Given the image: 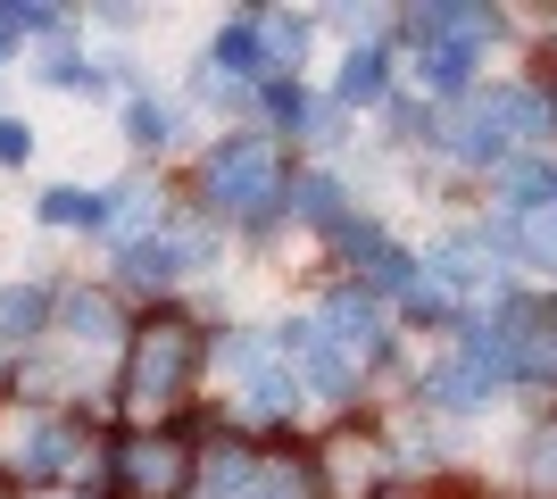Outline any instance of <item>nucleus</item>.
Returning <instances> with one entry per match:
<instances>
[{
	"label": "nucleus",
	"instance_id": "obj_9",
	"mask_svg": "<svg viewBox=\"0 0 557 499\" xmlns=\"http://www.w3.org/2000/svg\"><path fill=\"white\" fill-rule=\"evenodd\" d=\"M424 284L442 291V300H449V291L483 300V291H491V250H483V241H442V250L424 259Z\"/></svg>",
	"mask_w": 557,
	"mask_h": 499
},
{
	"label": "nucleus",
	"instance_id": "obj_5",
	"mask_svg": "<svg viewBox=\"0 0 557 499\" xmlns=\"http://www.w3.org/2000/svg\"><path fill=\"white\" fill-rule=\"evenodd\" d=\"M283 350L300 358V375H308V391H325V400H342V391H358V358L333 341L317 316L308 325H283Z\"/></svg>",
	"mask_w": 557,
	"mask_h": 499
},
{
	"label": "nucleus",
	"instance_id": "obj_14",
	"mask_svg": "<svg viewBox=\"0 0 557 499\" xmlns=\"http://www.w3.org/2000/svg\"><path fill=\"white\" fill-rule=\"evenodd\" d=\"M175 134H184V109H175V100H159V92L125 100V142L134 150H166Z\"/></svg>",
	"mask_w": 557,
	"mask_h": 499
},
{
	"label": "nucleus",
	"instance_id": "obj_13",
	"mask_svg": "<svg viewBox=\"0 0 557 499\" xmlns=\"http://www.w3.org/2000/svg\"><path fill=\"white\" fill-rule=\"evenodd\" d=\"M59 325L84 341V350H109L116 333H125V316H116L109 291H67V309H59Z\"/></svg>",
	"mask_w": 557,
	"mask_h": 499
},
{
	"label": "nucleus",
	"instance_id": "obj_8",
	"mask_svg": "<svg viewBox=\"0 0 557 499\" xmlns=\"http://www.w3.org/2000/svg\"><path fill=\"white\" fill-rule=\"evenodd\" d=\"M474 59H483V42L424 34V42H417V84H424V92H466V84H474Z\"/></svg>",
	"mask_w": 557,
	"mask_h": 499
},
{
	"label": "nucleus",
	"instance_id": "obj_19",
	"mask_svg": "<svg viewBox=\"0 0 557 499\" xmlns=\"http://www.w3.org/2000/svg\"><path fill=\"white\" fill-rule=\"evenodd\" d=\"M42 84H75V92H92V84H100V67L84 59V50L50 42V50H42Z\"/></svg>",
	"mask_w": 557,
	"mask_h": 499
},
{
	"label": "nucleus",
	"instance_id": "obj_16",
	"mask_svg": "<svg viewBox=\"0 0 557 499\" xmlns=\"http://www.w3.org/2000/svg\"><path fill=\"white\" fill-rule=\"evenodd\" d=\"M50 325V291L42 284H0V341H25V333Z\"/></svg>",
	"mask_w": 557,
	"mask_h": 499
},
{
	"label": "nucleus",
	"instance_id": "obj_17",
	"mask_svg": "<svg viewBox=\"0 0 557 499\" xmlns=\"http://www.w3.org/2000/svg\"><path fill=\"white\" fill-rule=\"evenodd\" d=\"M258 59H267V42H258V17L216 25V50H209V67H216V75H258Z\"/></svg>",
	"mask_w": 557,
	"mask_h": 499
},
{
	"label": "nucleus",
	"instance_id": "obj_4",
	"mask_svg": "<svg viewBox=\"0 0 557 499\" xmlns=\"http://www.w3.org/2000/svg\"><path fill=\"white\" fill-rule=\"evenodd\" d=\"M184 375H191V325H184V316H166L159 333H141V341H134V400L166 408L175 391H184Z\"/></svg>",
	"mask_w": 557,
	"mask_h": 499
},
{
	"label": "nucleus",
	"instance_id": "obj_21",
	"mask_svg": "<svg viewBox=\"0 0 557 499\" xmlns=\"http://www.w3.org/2000/svg\"><path fill=\"white\" fill-rule=\"evenodd\" d=\"M25 159H34V134L17 117H0V166H25Z\"/></svg>",
	"mask_w": 557,
	"mask_h": 499
},
{
	"label": "nucleus",
	"instance_id": "obj_11",
	"mask_svg": "<svg viewBox=\"0 0 557 499\" xmlns=\"http://www.w3.org/2000/svg\"><path fill=\"white\" fill-rule=\"evenodd\" d=\"M75 433L67 425H17V450H9V466H17V475H67L75 466Z\"/></svg>",
	"mask_w": 557,
	"mask_h": 499
},
{
	"label": "nucleus",
	"instance_id": "obj_12",
	"mask_svg": "<svg viewBox=\"0 0 557 499\" xmlns=\"http://www.w3.org/2000/svg\"><path fill=\"white\" fill-rule=\"evenodd\" d=\"M499 383H508V375H491V366H474V358H449V366L424 375V391H433L442 408H491V400H499Z\"/></svg>",
	"mask_w": 557,
	"mask_h": 499
},
{
	"label": "nucleus",
	"instance_id": "obj_18",
	"mask_svg": "<svg viewBox=\"0 0 557 499\" xmlns=\"http://www.w3.org/2000/svg\"><path fill=\"white\" fill-rule=\"evenodd\" d=\"M125 466H134V491H175V475H184V466H175V450H166V441H141V450L125 458Z\"/></svg>",
	"mask_w": 557,
	"mask_h": 499
},
{
	"label": "nucleus",
	"instance_id": "obj_20",
	"mask_svg": "<svg viewBox=\"0 0 557 499\" xmlns=\"http://www.w3.org/2000/svg\"><path fill=\"white\" fill-rule=\"evenodd\" d=\"M258 34H267V59H300L308 50V17H258Z\"/></svg>",
	"mask_w": 557,
	"mask_h": 499
},
{
	"label": "nucleus",
	"instance_id": "obj_10",
	"mask_svg": "<svg viewBox=\"0 0 557 499\" xmlns=\"http://www.w3.org/2000/svg\"><path fill=\"white\" fill-rule=\"evenodd\" d=\"M383 84H392V50L383 42H358L333 75V109H383Z\"/></svg>",
	"mask_w": 557,
	"mask_h": 499
},
{
	"label": "nucleus",
	"instance_id": "obj_22",
	"mask_svg": "<svg viewBox=\"0 0 557 499\" xmlns=\"http://www.w3.org/2000/svg\"><path fill=\"white\" fill-rule=\"evenodd\" d=\"M250 499H308V491H300V483H283V475H267V483H258Z\"/></svg>",
	"mask_w": 557,
	"mask_h": 499
},
{
	"label": "nucleus",
	"instance_id": "obj_6",
	"mask_svg": "<svg viewBox=\"0 0 557 499\" xmlns=\"http://www.w3.org/2000/svg\"><path fill=\"white\" fill-rule=\"evenodd\" d=\"M442 142L458 150V159H474V166L508 159V150H516V134H508V109H499V92H491V100H466L458 117L442 125Z\"/></svg>",
	"mask_w": 557,
	"mask_h": 499
},
{
	"label": "nucleus",
	"instance_id": "obj_15",
	"mask_svg": "<svg viewBox=\"0 0 557 499\" xmlns=\"http://www.w3.org/2000/svg\"><path fill=\"white\" fill-rule=\"evenodd\" d=\"M283 200H292L300 225H333V234H342V175H292Z\"/></svg>",
	"mask_w": 557,
	"mask_h": 499
},
{
	"label": "nucleus",
	"instance_id": "obj_7",
	"mask_svg": "<svg viewBox=\"0 0 557 499\" xmlns=\"http://www.w3.org/2000/svg\"><path fill=\"white\" fill-rule=\"evenodd\" d=\"M317 325H325L349 358H374V350H383V300H374V291H333Z\"/></svg>",
	"mask_w": 557,
	"mask_h": 499
},
{
	"label": "nucleus",
	"instance_id": "obj_2",
	"mask_svg": "<svg viewBox=\"0 0 557 499\" xmlns=\"http://www.w3.org/2000/svg\"><path fill=\"white\" fill-rule=\"evenodd\" d=\"M283 341H258V333H242V341H225V366H233V391H242V408L250 416H292L300 408V366H283Z\"/></svg>",
	"mask_w": 557,
	"mask_h": 499
},
{
	"label": "nucleus",
	"instance_id": "obj_3",
	"mask_svg": "<svg viewBox=\"0 0 557 499\" xmlns=\"http://www.w3.org/2000/svg\"><path fill=\"white\" fill-rule=\"evenodd\" d=\"M116 259H125L134 284H184L191 266L216 259V241H209V225H159V234H141L134 250H116Z\"/></svg>",
	"mask_w": 557,
	"mask_h": 499
},
{
	"label": "nucleus",
	"instance_id": "obj_1",
	"mask_svg": "<svg viewBox=\"0 0 557 499\" xmlns=\"http://www.w3.org/2000/svg\"><path fill=\"white\" fill-rule=\"evenodd\" d=\"M283 200V159L267 134H233V142L209 150V209L225 216H275Z\"/></svg>",
	"mask_w": 557,
	"mask_h": 499
}]
</instances>
